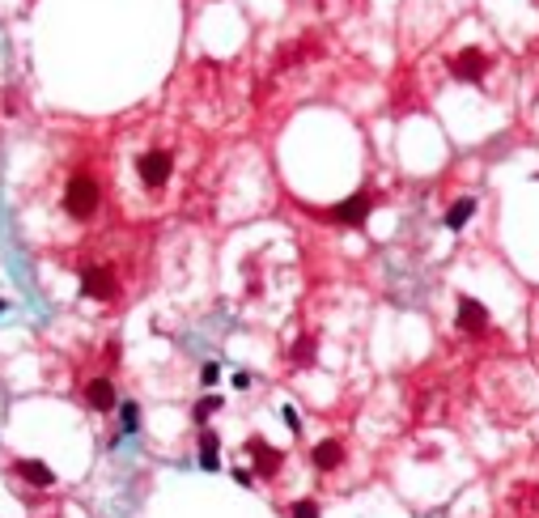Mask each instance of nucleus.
Returning <instances> with one entry per match:
<instances>
[{
    "label": "nucleus",
    "mask_w": 539,
    "mask_h": 518,
    "mask_svg": "<svg viewBox=\"0 0 539 518\" xmlns=\"http://www.w3.org/2000/svg\"><path fill=\"white\" fill-rule=\"evenodd\" d=\"M459 327L471 332V336H484L489 332V315H484V306L475 297H459Z\"/></svg>",
    "instance_id": "obj_6"
},
{
    "label": "nucleus",
    "mask_w": 539,
    "mask_h": 518,
    "mask_svg": "<svg viewBox=\"0 0 539 518\" xmlns=\"http://www.w3.org/2000/svg\"><path fill=\"white\" fill-rule=\"evenodd\" d=\"M119 417H124V434H136L140 429V408L136 404H119Z\"/></svg>",
    "instance_id": "obj_13"
},
{
    "label": "nucleus",
    "mask_w": 539,
    "mask_h": 518,
    "mask_svg": "<svg viewBox=\"0 0 539 518\" xmlns=\"http://www.w3.org/2000/svg\"><path fill=\"white\" fill-rule=\"evenodd\" d=\"M285 425H289V429H293V434H297V429H302V421H297V412H293V408H285Z\"/></svg>",
    "instance_id": "obj_17"
},
{
    "label": "nucleus",
    "mask_w": 539,
    "mask_h": 518,
    "mask_svg": "<svg viewBox=\"0 0 539 518\" xmlns=\"http://www.w3.org/2000/svg\"><path fill=\"white\" fill-rule=\"evenodd\" d=\"M85 404H89L94 412H111V408H119L111 378H89V383H85Z\"/></svg>",
    "instance_id": "obj_8"
},
{
    "label": "nucleus",
    "mask_w": 539,
    "mask_h": 518,
    "mask_svg": "<svg viewBox=\"0 0 539 518\" xmlns=\"http://www.w3.org/2000/svg\"><path fill=\"white\" fill-rule=\"evenodd\" d=\"M484 68H489V56H484V51H475V47H467V51H459V56H450V73H455L459 81H480Z\"/></svg>",
    "instance_id": "obj_3"
},
{
    "label": "nucleus",
    "mask_w": 539,
    "mask_h": 518,
    "mask_svg": "<svg viewBox=\"0 0 539 518\" xmlns=\"http://www.w3.org/2000/svg\"><path fill=\"white\" fill-rule=\"evenodd\" d=\"M217 408H221V399H217V395L200 399V408H195V421H208V417H212V412H217Z\"/></svg>",
    "instance_id": "obj_14"
},
{
    "label": "nucleus",
    "mask_w": 539,
    "mask_h": 518,
    "mask_svg": "<svg viewBox=\"0 0 539 518\" xmlns=\"http://www.w3.org/2000/svg\"><path fill=\"white\" fill-rule=\"evenodd\" d=\"M234 476H238V484H246V489H251V484H255V476H251V472H246V468H238V472H234Z\"/></svg>",
    "instance_id": "obj_18"
},
{
    "label": "nucleus",
    "mask_w": 539,
    "mask_h": 518,
    "mask_svg": "<svg viewBox=\"0 0 539 518\" xmlns=\"http://www.w3.org/2000/svg\"><path fill=\"white\" fill-rule=\"evenodd\" d=\"M344 463V446L340 442H323V446H314V468L318 472H336Z\"/></svg>",
    "instance_id": "obj_10"
},
{
    "label": "nucleus",
    "mask_w": 539,
    "mask_h": 518,
    "mask_svg": "<svg viewBox=\"0 0 539 518\" xmlns=\"http://www.w3.org/2000/svg\"><path fill=\"white\" fill-rule=\"evenodd\" d=\"M289 514H293V518H318V505H314V501H293Z\"/></svg>",
    "instance_id": "obj_15"
},
{
    "label": "nucleus",
    "mask_w": 539,
    "mask_h": 518,
    "mask_svg": "<svg viewBox=\"0 0 539 518\" xmlns=\"http://www.w3.org/2000/svg\"><path fill=\"white\" fill-rule=\"evenodd\" d=\"M471 213H475V200H459L455 209L446 213V225H450V230H463V225L471 221Z\"/></svg>",
    "instance_id": "obj_11"
},
{
    "label": "nucleus",
    "mask_w": 539,
    "mask_h": 518,
    "mask_svg": "<svg viewBox=\"0 0 539 518\" xmlns=\"http://www.w3.org/2000/svg\"><path fill=\"white\" fill-rule=\"evenodd\" d=\"M200 468H204V472L217 468V438H212V434L200 438Z\"/></svg>",
    "instance_id": "obj_12"
},
{
    "label": "nucleus",
    "mask_w": 539,
    "mask_h": 518,
    "mask_svg": "<svg viewBox=\"0 0 539 518\" xmlns=\"http://www.w3.org/2000/svg\"><path fill=\"white\" fill-rule=\"evenodd\" d=\"M98 200H102V191H98V183H94L89 175H73V179H68V187H64V209H68L77 221H85V217L98 213Z\"/></svg>",
    "instance_id": "obj_1"
},
{
    "label": "nucleus",
    "mask_w": 539,
    "mask_h": 518,
    "mask_svg": "<svg viewBox=\"0 0 539 518\" xmlns=\"http://www.w3.org/2000/svg\"><path fill=\"white\" fill-rule=\"evenodd\" d=\"M246 450L255 454V468H259L255 476H263V480H272V476L281 472V450H272V446H267L263 438H251V442H246Z\"/></svg>",
    "instance_id": "obj_5"
},
{
    "label": "nucleus",
    "mask_w": 539,
    "mask_h": 518,
    "mask_svg": "<svg viewBox=\"0 0 539 518\" xmlns=\"http://www.w3.org/2000/svg\"><path fill=\"white\" fill-rule=\"evenodd\" d=\"M13 476H22V480L34 484V489H51V484H56V472H51L43 459H17V463H13Z\"/></svg>",
    "instance_id": "obj_4"
},
{
    "label": "nucleus",
    "mask_w": 539,
    "mask_h": 518,
    "mask_svg": "<svg viewBox=\"0 0 539 518\" xmlns=\"http://www.w3.org/2000/svg\"><path fill=\"white\" fill-rule=\"evenodd\" d=\"M81 285H85L89 297H102V302L115 297V276H111V268H85V272H81Z\"/></svg>",
    "instance_id": "obj_7"
},
{
    "label": "nucleus",
    "mask_w": 539,
    "mask_h": 518,
    "mask_svg": "<svg viewBox=\"0 0 539 518\" xmlns=\"http://www.w3.org/2000/svg\"><path fill=\"white\" fill-rule=\"evenodd\" d=\"M200 378H204V383H208V387H212V383H217V378H221V370H217V366H212V361H208V366H204V370H200Z\"/></svg>",
    "instance_id": "obj_16"
},
{
    "label": "nucleus",
    "mask_w": 539,
    "mask_h": 518,
    "mask_svg": "<svg viewBox=\"0 0 539 518\" xmlns=\"http://www.w3.org/2000/svg\"><path fill=\"white\" fill-rule=\"evenodd\" d=\"M136 170H140V179H145V187H161L170 179V170H175V158L166 149H149V153H140V162H136Z\"/></svg>",
    "instance_id": "obj_2"
},
{
    "label": "nucleus",
    "mask_w": 539,
    "mask_h": 518,
    "mask_svg": "<svg viewBox=\"0 0 539 518\" xmlns=\"http://www.w3.org/2000/svg\"><path fill=\"white\" fill-rule=\"evenodd\" d=\"M369 209H374L369 195H365V191H357V195H348L344 204H336V217H340L344 225H361V221L369 217Z\"/></svg>",
    "instance_id": "obj_9"
},
{
    "label": "nucleus",
    "mask_w": 539,
    "mask_h": 518,
    "mask_svg": "<svg viewBox=\"0 0 539 518\" xmlns=\"http://www.w3.org/2000/svg\"><path fill=\"white\" fill-rule=\"evenodd\" d=\"M5 306H9V302H5V297H0V310H5Z\"/></svg>",
    "instance_id": "obj_19"
}]
</instances>
